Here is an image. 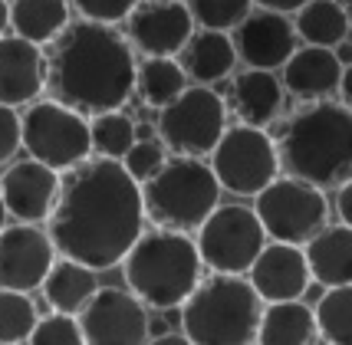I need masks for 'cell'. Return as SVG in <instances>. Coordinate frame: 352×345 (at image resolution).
<instances>
[{
    "mask_svg": "<svg viewBox=\"0 0 352 345\" xmlns=\"http://www.w3.org/2000/svg\"><path fill=\"white\" fill-rule=\"evenodd\" d=\"M263 300L247 273L201 276L182 302V329L191 345H254Z\"/></svg>",
    "mask_w": 352,
    "mask_h": 345,
    "instance_id": "obj_5",
    "label": "cell"
},
{
    "mask_svg": "<svg viewBox=\"0 0 352 345\" xmlns=\"http://www.w3.org/2000/svg\"><path fill=\"white\" fill-rule=\"evenodd\" d=\"M316 326L320 342L352 345V283L326 286V293L316 302Z\"/></svg>",
    "mask_w": 352,
    "mask_h": 345,
    "instance_id": "obj_28",
    "label": "cell"
},
{
    "mask_svg": "<svg viewBox=\"0 0 352 345\" xmlns=\"http://www.w3.org/2000/svg\"><path fill=\"white\" fill-rule=\"evenodd\" d=\"M254 210L261 217L270 241L303 243L329 224V201L326 191L296 178V175H276L261 194L254 197Z\"/></svg>",
    "mask_w": 352,
    "mask_h": 345,
    "instance_id": "obj_9",
    "label": "cell"
},
{
    "mask_svg": "<svg viewBox=\"0 0 352 345\" xmlns=\"http://www.w3.org/2000/svg\"><path fill=\"white\" fill-rule=\"evenodd\" d=\"M195 234L198 254L211 273H247L270 241L257 210L247 204H217Z\"/></svg>",
    "mask_w": 352,
    "mask_h": 345,
    "instance_id": "obj_11",
    "label": "cell"
},
{
    "mask_svg": "<svg viewBox=\"0 0 352 345\" xmlns=\"http://www.w3.org/2000/svg\"><path fill=\"white\" fill-rule=\"evenodd\" d=\"M69 27L66 0H10V33L30 43H53Z\"/></svg>",
    "mask_w": 352,
    "mask_h": 345,
    "instance_id": "obj_25",
    "label": "cell"
},
{
    "mask_svg": "<svg viewBox=\"0 0 352 345\" xmlns=\"http://www.w3.org/2000/svg\"><path fill=\"white\" fill-rule=\"evenodd\" d=\"M320 342L316 309L303 300L263 302L257 345H313Z\"/></svg>",
    "mask_w": 352,
    "mask_h": 345,
    "instance_id": "obj_23",
    "label": "cell"
},
{
    "mask_svg": "<svg viewBox=\"0 0 352 345\" xmlns=\"http://www.w3.org/2000/svg\"><path fill=\"white\" fill-rule=\"evenodd\" d=\"M339 3H342V7H349V10H352V0H339Z\"/></svg>",
    "mask_w": 352,
    "mask_h": 345,
    "instance_id": "obj_43",
    "label": "cell"
},
{
    "mask_svg": "<svg viewBox=\"0 0 352 345\" xmlns=\"http://www.w3.org/2000/svg\"><path fill=\"white\" fill-rule=\"evenodd\" d=\"M46 89V49L16 33H0V102L30 105Z\"/></svg>",
    "mask_w": 352,
    "mask_h": 345,
    "instance_id": "obj_18",
    "label": "cell"
},
{
    "mask_svg": "<svg viewBox=\"0 0 352 345\" xmlns=\"http://www.w3.org/2000/svg\"><path fill=\"white\" fill-rule=\"evenodd\" d=\"M195 30L188 0H138L125 16V36L142 56H178Z\"/></svg>",
    "mask_w": 352,
    "mask_h": 345,
    "instance_id": "obj_13",
    "label": "cell"
},
{
    "mask_svg": "<svg viewBox=\"0 0 352 345\" xmlns=\"http://www.w3.org/2000/svg\"><path fill=\"white\" fill-rule=\"evenodd\" d=\"M221 181L211 162L198 155H171L148 181H142L145 217L155 227L195 234L221 204Z\"/></svg>",
    "mask_w": 352,
    "mask_h": 345,
    "instance_id": "obj_6",
    "label": "cell"
},
{
    "mask_svg": "<svg viewBox=\"0 0 352 345\" xmlns=\"http://www.w3.org/2000/svg\"><path fill=\"white\" fill-rule=\"evenodd\" d=\"M63 184V171L43 165L36 158H20L3 171L0 178V197L7 204V214L23 224H43L56 208Z\"/></svg>",
    "mask_w": 352,
    "mask_h": 345,
    "instance_id": "obj_15",
    "label": "cell"
},
{
    "mask_svg": "<svg viewBox=\"0 0 352 345\" xmlns=\"http://www.w3.org/2000/svg\"><path fill=\"white\" fill-rule=\"evenodd\" d=\"M228 129V102L211 86H188V89L158 109V138L175 155H211Z\"/></svg>",
    "mask_w": 352,
    "mask_h": 345,
    "instance_id": "obj_10",
    "label": "cell"
},
{
    "mask_svg": "<svg viewBox=\"0 0 352 345\" xmlns=\"http://www.w3.org/2000/svg\"><path fill=\"white\" fill-rule=\"evenodd\" d=\"M336 214H339L342 224L352 227V178L342 181V184L336 188Z\"/></svg>",
    "mask_w": 352,
    "mask_h": 345,
    "instance_id": "obj_36",
    "label": "cell"
},
{
    "mask_svg": "<svg viewBox=\"0 0 352 345\" xmlns=\"http://www.w3.org/2000/svg\"><path fill=\"white\" fill-rule=\"evenodd\" d=\"M346 40H349V43H352V23H349V36H346Z\"/></svg>",
    "mask_w": 352,
    "mask_h": 345,
    "instance_id": "obj_44",
    "label": "cell"
},
{
    "mask_svg": "<svg viewBox=\"0 0 352 345\" xmlns=\"http://www.w3.org/2000/svg\"><path fill=\"white\" fill-rule=\"evenodd\" d=\"M23 119V148L30 158L56 171H69L73 165L92 155L89 115L60 99H33Z\"/></svg>",
    "mask_w": 352,
    "mask_h": 345,
    "instance_id": "obj_7",
    "label": "cell"
},
{
    "mask_svg": "<svg viewBox=\"0 0 352 345\" xmlns=\"http://www.w3.org/2000/svg\"><path fill=\"white\" fill-rule=\"evenodd\" d=\"M89 135L96 155L122 158L125 151L135 145V122L129 119L122 109H109L99 115H89Z\"/></svg>",
    "mask_w": 352,
    "mask_h": 345,
    "instance_id": "obj_30",
    "label": "cell"
},
{
    "mask_svg": "<svg viewBox=\"0 0 352 345\" xmlns=\"http://www.w3.org/2000/svg\"><path fill=\"white\" fill-rule=\"evenodd\" d=\"M56 263V243L40 224H16L0 230V286L33 293Z\"/></svg>",
    "mask_w": 352,
    "mask_h": 345,
    "instance_id": "obj_14",
    "label": "cell"
},
{
    "mask_svg": "<svg viewBox=\"0 0 352 345\" xmlns=\"http://www.w3.org/2000/svg\"><path fill=\"white\" fill-rule=\"evenodd\" d=\"M36 302L23 289H3L0 286V345H23L30 342L36 326Z\"/></svg>",
    "mask_w": 352,
    "mask_h": 345,
    "instance_id": "obj_29",
    "label": "cell"
},
{
    "mask_svg": "<svg viewBox=\"0 0 352 345\" xmlns=\"http://www.w3.org/2000/svg\"><path fill=\"white\" fill-rule=\"evenodd\" d=\"M283 89L300 102H316V99H333L342 82V63H339L336 49L329 46H313L303 43L293 49V56L283 63L280 69Z\"/></svg>",
    "mask_w": 352,
    "mask_h": 345,
    "instance_id": "obj_19",
    "label": "cell"
},
{
    "mask_svg": "<svg viewBox=\"0 0 352 345\" xmlns=\"http://www.w3.org/2000/svg\"><path fill=\"white\" fill-rule=\"evenodd\" d=\"M307 0H254V7H263V10H276V14H296Z\"/></svg>",
    "mask_w": 352,
    "mask_h": 345,
    "instance_id": "obj_37",
    "label": "cell"
},
{
    "mask_svg": "<svg viewBox=\"0 0 352 345\" xmlns=\"http://www.w3.org/2000/svg\"><path fill=\"white\" fill-rule=\"evenodd\" d=\"M23 148V119L14 105L0 102V165H7Z\"/></svg>",
    "mask_w": 352,
    "mask_h": 345,
    "instance_id": "obj_35",
    "label": "cell"
},
{
    "mask_svg": "<svg viewBox=\"0 0 352 345\" xmlns=\"http://www.w3.org/2000/svg\"><path fill=\"white\" fill-rule=\"evenodd\" d=\"M276 148L287 175L322 191L339 188L352 178V112L333 99L307 102L276 132Z\"/></svg>",
    "mask_w": 352,
    "mask_h": 345,
    "instance_id": "obj_3",
    "label": "cell"
},
{
    "mask_svg": "<svg viewBox=\"0 0 352 345\" xmlns=\"http://www.w3.org/2000/svg\"><path fill=\"white\" fill-rule=\"evenodd\" d=\"M82 342H86V335H82V326H79V315L53 309L50 315L36 319L27 345H82Z\"/></svg>",
    "mask_w": 352,
    "mask_h": 345,
    "instance_id": "obj_32",
    "label": "cell"
},
{
    "mask_svg": "<svg viewBox=\"0 0 352 345\" xmlns=\"http://www.w3.org/2000/svg\"><path fill=\"white\" fill-rule=\"evenodd\" d=\"M138 0H73L79 16L99 23H125V16L135 10Z\"/></svg>",
    "mask_w": 352,
    "mask_h": 345,
    "instance_id": "obj_34",
    "label": "cell"
},
{
    "mask_svg": "<svg viewBox=\"0 0 352 345\" xmlns=\"http://www.w3.org/2000/svg\"><path fill=\"white\" fill-rule=\"evenodd\" d=\"M283 79L274 69H254L247 66L244 73L230 82V112L237 115V122L247 125H274L280 109H283Z\"/></svg>",
    "mask_w": 352,
    "mask_h": 345,
    "instance_id": "obj_20",
    "label": "cell"
},
{
    "mask_svg": "<svg viewBox=\"0 0 352 345\" xmlns=\"http://www.w3.org/2000/svg\"><path fill=\"white\" fill-rule=\"evenodd\" d=\"M339 96H342V105L352 112V63L342 66V82H339Z\"/></svg>",
    "mask_w": 352,
    "mask_h": 345,
    "instance_id": "obj_38",
    "label": "cell"
},
{
    "mask_svg": "<svg viewBox=\"0 0 352 345\" xmlns=\"http://www.w3.org/2000/svg\"><path fill=\"white\" fill-rule=\"evenodd\" d=\"M195 23L208 30H237V23L254 10V0H188Z\"/></svg>",
    "mask_w": 352,
    "mask_h": 345,
    "instance_id": "obj_31",
    "label": "cell"
},
{
    "mask_svg": "<svg viewBox=\"0 0 352 345\" xmlns=\"http://www.w3.org/2000/svg\"><path fill=\"white\" fill-rule=\"evenodd\" d=\"M135 46L116 23L69 20V27L46 43V92L86 115L122 109L135 92Z\"/></svg>",
    "mask_w": 352,
    "mask_h": 345,
    "instance_id": "obj_2",
    "label": "cell"
},
{
    "mask_svg": "<svg viewBox=\"0 0 352 345\" xmlns=\"http://www.w3.org/2000/svg\"><path fill=\"white\" fill-rule=\"evenodd\" d=\"M7 217H10V214H7V204H3V197H0V230L7 227Z\"/></svg>",
    "mask_w": 352,
    "mask_h": 345,
    "instance_id": "obj_42",
    "label": "cell"
},
{
    "mask_svg": "<svg viewBox=\"0 0 352 345\" xmlns=\"http://www.w3.org/2000/svg\"><path fill=\"white\" fill-rule=\"evenodd\" d=\"M336 56H339V63H342V66H349V63H352V43H349V40H342V43L336 46Z\"/></svg>",
    "mask_w": 352,
    "mask_h": 345,
    "instance_id": "obj_39",
    "label": "cell"
},
{
    "mask_svg": "<svg viewBox=\"0 0 352 345\" xmlns=\"http://www.w3.org/2000/svg\"><path fill=\"white\" fill-rule=\"evenodd\" d=\"M211 168H214L221 188L237 197H257L280 175V148L276 138L261 125H228L221 142L211 151Z\"/></svg>",
    "mask_w": 352,
    "mask_h": 345,
    "instance_id": "obj_8",
    "label": "cell"
},
{
    "mask_svg": "<svg viewBox=\"0 0 352 345\" xmlns=\"http://www.w3.org/2000/svg\"><path fill=\"white\" fill-rule=\"evenodd\" d=\"M165 158H168V145L162 138H135V145L122 155V165L135 181H148L165 165Z\"/></svg>",
    "mask_w": 352,
    "mask_h": 345,
    "instance_id": "obj_33",
    "label": "cell"
},
{
    "mask_svg": "<svg viewBox=\"0 0 352 345\" xmlns=\"http://www.w3.org/2000/svg\"><path fill=\"white\" fill-rule=\"evenodd\" d=\"M79 326L89 345H142L148 342L152 315L132 289L99 286L79 309Z\"/></svg>",
    "mask_w": 352,
    "mask_h": 345,
    "instance_id": "obj_12",
    "label": "cell"
},
{
    "mask_svg": "<svg viewBox=\"0 0 352 345\" xmlns=\"http://www.w3.org/2000/svg\"><path fill=\"white\" fill-rule=\"evenodd\" d=\"M296 27L290 14H276L254 7L250 14L237 23L234 30V46H237V60L254 69H283V63L296 49Z\"/></svg>",
    "mask_w": 352,
    "mask_h": 345,
    "instance_id": "obj_16",
    "label": "cell"
},
{
    "mask_svg": "<svg viewBox=\"0 0 352 345\" xmlns=\"http://www.w3.org/2000/svg\"><path fill=\"white\" fill-rule=\"evenodd\" d=\"M182 66L188 79H195L201 86H214L221 79H228L237 66V46L228 30H208L198 27L195 36L182 49Z\"/></svg>",
    "mask_w": 352,
    "mask_h": 345,
    "instance_id": "obj_21",
    "label": "cell"
},
{
    "mask_svg": "<svg viewBox=\"0 0 352 345\" xmlns=\"http://www.w3.org/2000/svg\"><path fill=\"white\" fill-rule=\"evenodd\" d=\"M10 30V3L7 0H0V33Z\"/></svg>",
    "mask_w": 352,
    "mask_h": 345,
    "instance_id": "obj_40",
    "label": "cell"
},
{
    "mask_svg": "<svg viewBox=\"0 0 352 345\" xmlns=\"http://www.w3.org/2000/svg\"><path fill=\"white\" fill-rule=\"evenodd\" d=\"M307 263L313 273V283L342 286L352 283V227L349 224H326L316 230L307 243Z\"/></svg>",
    "mask_w": 352,
    "mask_h": 345,
    "instance_id": "obj_22",
    "label": "cell"
},
{
    "mask_svg": "<svg viewBox=\"0 0 352 345\" xmlns=\"http://www.w3.org/2000/svg\"><path fill=\"white\" fill-rule=\"evenodd\" d=\"M142 181L129 175L122 158L96 155L63 171L56 208L46 230L56 254L92 270H112L125 260L145 227Z\"/></svg>",
    "mask_w": 352,
    "mask_h": 345,
    "instance_id": "obj_1",
    "label": "cell"
},
{
    "mask_svg": "<svg viewBox=\"0 0 352 345\" xmlns=\"http://www.w3.org/2000/svg\"><path fill=\"white\" fill-rule=\"evenodd\" d=\"M188 89V73L175 56H145L138 63L135 92L148 109H162Z\"/></svg>",
    "mask_w": 352,
    "mask_h": 345,
    "instance_id": "obj_27",
    "label": "cell"
},
{
    "mask_svg": "<svg viewBox=\"0 0 352 345\" xmlns=\"http://www.w3.org/2000/svg\"><path fill=\"white\" fill-rule=\"evenodd\" d=\"M40 289H43V300L50 302V309L79 315V309L92 300V293L99 289V283H96V270L92 267L63 256V260H56L50 267Z\"/></svg>",
    "mask_w": 352,
    "mask_h": 345,
    "instance_id": "obj_24",
    "label": "cell"
},
{
    "mask_svg": "<svg viewBox=\"0 0 352 345\" xmlns=\"http://www.w3.org/2000/svg\"><path fill=\"white\" fill-rule=\"evenodd\" d=\"M158 125H148V122H138L135 125V138H155Z\"/></svg>",
    "mask_w": 352,
    "mask_h": 345,
    "instance_id": "obj_41",
    "label": "cell"
},
{
    "mask_svg": "<svg viewBox=\"0 0 352 345\" xmlns=\"http://www.w3.org/2000/svg\"><path fill=\"white\" fill-rule=\"evenodd\" d=\"M204 260L198 243L184 230L155 227L142 230V237L132 243V250L122 260L125 286L152 309H182V302L195 293L201 283Z\"/></svg>",
    "mask_w": 352,
    "mask_h": 345,
    "instance_id": "obj_4",
    "label": "cell"
},
{
    "mask_svg": "<svg viewBox=\"0 0 352 345\" xmlns=\"http://www.w3.org/2000/svg\"><path fill=\"white\" fill-rule=\"evenodd\" d=\"M349 7H342L339 0H307L293 14V27L303 43L329 46V49H336L349 36Z\"/></svg>",
    "mask_w": 352,
    "mask_h": 345,
    "instance_id": "obj_26",
    "label": "cell"
},
{
    "mask_svg": "<svg viewBox=\"0 0 352 345\" xmlns=\"http://www.w3.org/2000/svg\"><path fill=\"white\" fill-rule=\"evenodd\" d=\"M254 289L261 293L263 302L280 300H303L313 286V273L307 263V250L300 243L287 241H267L257 254L254 267L247 270Z\"/></svg>",
    "mask_w": 352,
    "mask_h": 345,
    "instance_id": "obj_17",
    "label": "cell"
}]
</instances>
